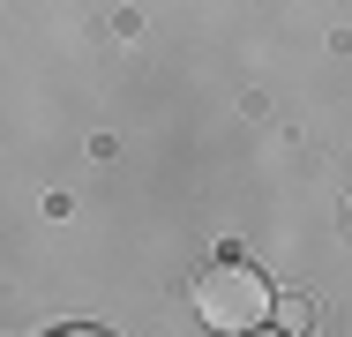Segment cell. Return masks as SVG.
Here are the masks:
<instances>
[{"label":"cell","instance_id":"cell-1","mask_svg":"<svg viewBox=\"0 0 352 337\" xmlns=\"http://www.w3.org/2000/svg\"><path fill=\"white\" fill-rule=\"evenodd\" d=\"M270 285H263V270L255 263H217L203 270V285H195V315H203V330L217 337H248L255 323H270Z\"/></svg>","mask_w":352,"mask_h":337},{"label":"cell","instance_id":"cell-2","mask_svg":"<svg viewBox=\"0 0 352 337\" xmlns=\"http://www.w3.org/2000/svg\"><path fill=\"white\" fill-rule=\"evenodd\" d=\"M270 307L285 315V337H300L307 323H315V300H307V292H292V300H270Z\"/></svg>","mask_w":352,"mask_h":337},{"label":"cell","instance_id":"cell-3","mask_svg":"<svg viewBox=\"0 0 352 337\" xmlns=\"http://www.w3.org/2000/svg\"><path fill=\"white\" fill-rule=\"evenodd\" d=\"M248 337H285V330H270V323H255V330H248Z\"/></svg>","mask_w":352,"mask_h":337},{"label":"cell","instance_id":"cell-4","mask_svg":"<svg viewBox=\"0 0 352 337\" xmlns=\"http://www.w3.org/2000/svg\"><path fill=\"white\" fill-rule=\"evenodd\" d=\"M68 337H98V330H68Z\"/></svg>","mask_w":352,"mask_h":337}]
</instances>
